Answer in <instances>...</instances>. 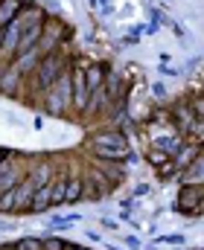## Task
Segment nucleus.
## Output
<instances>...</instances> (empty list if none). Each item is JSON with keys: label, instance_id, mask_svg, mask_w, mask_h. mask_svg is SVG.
Returning <instances> with one entry per match:
<instances>
[{"label": "nucleus", "instance_id": "obj_1", "mask_svg": "<svg viewBox=\"0 0 204 250\" xmlns=\"http://www.w3.org/2000/svg\"><path fill=\"white\" fill-rule=\"evenodd\" d=\"M91 151L96 154V160H117V163H126V166H135L137 154L129 148V140L123 131L111 128V131H96L91 140Z\"/></svg>", "mask_w": 204, "mask_h": 250}, {"label": "nucleus", "instance_id": "obj_2", "mask_svg": "<svg viewBox=\"0 0 204 250\" xmlns=\"http://www.w3.org/2000/svg\"><path fill=\"white\" fill-rule=\"evenodd\" d=\"M73 56H68L65 50H56V53H47V56H41V64H38V70L32 73V82L38 84V93H47L50 87H53V82L62 76V70L70 64Z\"/></svg>", "mask_w": 204, "mask_h": 250}, {"label": "nucleus", "instance_id": "obj_3", "mask_svg": "<svg viewBox=\"0 0 204 250\" xmlns=\"http://www.w3.org/2000/svg\"><path fill=\"white\" fill-rule=\"evenodd\" d=\"M65 38H70L68 23H65L59 15H47V18H44V26H41L38 53H41V56H47V53H56V50H62Z\"/></svg>", "mask_w": 204, "mask_h": 250}, {"label": "nucleus", "instance_id": "obj_4", "mask_svg": "<svg viewBox=\"0 0 204 250\" xmlns=\"http://www.w3.org/2000/svg\"><path fill=\"white\" fill-rule=\"evenodd\" d=\"M204 201V187L202 184H184L178 189V198H175V212H184V215H193L196 207Z\"/></svg>", "mask_w": 204, "mask_h": 250}, {"label": "nucleus", "instance_id": "obj_5", "mask_svg": "<svg viewBox=\"0 0 204 250\" xmlns=\"http://www.w3.org/2000/svg\"><path fill=\"white\" fill-rule=\"evenodd\" d=\"M117 184H108V178L99 172V169H93L88 178H85V198L82 201H102L105 195H111Z\"/></svg>", "mask_w": 204, "mask_h": 250}, {"label": "nucleus", "instance_id": "obj_6", "mask_svg": "<svg viewBox=\"0 0 204 250\" xmlns=\"http://www.w3.org/2000/svg\"><path fill=\"white\" fill-rule=\"evenodd\" d=\"M21 82H23V76L18 73L15 62L0 64V93H3V96H15L18 87H21Z\"/></svg>", "mask_w": 204, "mask_h": 250}, {"label": "nucleus", "instance_id": "obj_7", "mask_svg": "<svg viewBox=\"0 0 204 250\" xmlns=\"http://www.w3.org/2000/svg\"><path fill=\"white\" fill-rule=\"evenodd\" d=\"M35 189H38V187H35V181H32L29 175H26L18 187L12 189V204H15V212H21V209H26V207H29V201H32Z\"/></svg>", "mask_w": 204, "mask_h": 250}, {"label": "nucleus", "instance_id": "obj_8", "mask_svg": "<svg viewBox=\"0 0 204 250\" xmlns=\"http://www.w3.org/2000/svg\"><path fill=\"white\" fill-rule=\"evenodd\" d=\"M50 207H53V181L35 189V195H32V201H29L26 212H35V215H38V212H47Z\"/></svg>", "mask_w": 204, "mask_h": 250}, {"label": "nucleus", "instance_id": "obj_9", "mask_svg": "<svg viewBox=\"0 0 204 250\" xmlns=\"http://www.w3.org/2000/svg\"><path fill=\"white\" fill-rule=\"evenodd\" d=\"M38 64H41V53H38V47L35 50H26V53H21V56H15V67H18V73L26 79V76H32L35 70H38Z\"/></svg>", "mask_w": 204, "mask_h": 250}, {"label": "nucleus", "instance_id": "obj_10", "mask_svg": "<svg viewBox=\"0 0 204 250\" xmlns=\"http://www.w3.org/2000/svg\"><path fill=\"white\" fill-rule=\"evenodd\" d=\"M105 73H108V64L88 62V67H85V82H88V87H91V90H99V87L105 84Z\"/></svg>", "mask_w": 204, "mask_h": 250}, {"label": "nucleus", "instance_id": "obj_11", "mask_svg": "<svg viewBox=\"0 0 204 250\" xmlns=\"http://www.w3.org/2000/svg\"><path fill=\"white\" fill-rule=\"evenodd\" d=\"M193 120H196V114L190 111L187 99H184V102H178V105L172 108V123H175V128H178V134H181V137L187 134V128L193 125Z\"/></svg>", "mask_w": 204, "mask_h": 250}, {"label": "nucleus", "instance_id": "obj_12", "mask_svg": "<svg viewBox=\"0 0 204 250\" xmlns=\"http://www.w3.org/2000/svg\"><path fill=\"white\" fill-rule=\"evenodd\" d=\"M199 154H202V148H199L196 143H184V146H181V151L172 157V163H175V169H178V172H184V169L199 157Z\"/></svg>", "mask_w": 204, "mask_h": 250}, {"label": "nucleus", "instance_id": "obj_13", "mask_svg": "<svg viewBox=\"0 0 204 250\" xmlns=\"http://www.w3.org/2000/svg\"><path fill=\"white\" fill-rule=\"evenodd\" d=\"M96 169L111 181V184H120L126 178V163H117V160H96Z\"/></svg>", "mask_w": 204, "mask_h": 250}, {"label": "nucleus", "instance_id": "obj_14", "mask_svg": "<svg viewBox=\"0 0 204 250\" xmlns=\"http://www.w3.org/2000/svg\"><path fill=\"white\" fill-rule=\"evenodd\" d=\"M82 198H85V178L70 175L65 184V204H79Z\"/></svg>", "mask_w": 204, "mask_h": 250}, {"label": "nucleus", "instance_id": "obj_15", "mask_svg": "<svg viewBox=\"0 0 204 250\" xmlns=\"http://www.w3.org/2000/svg\"><path fill=\"white\" fill-rule=\"evenodd\" d=\"M184 143H187V140H184L181 134H172V137H158L152 148H160L163 154H169V157H175V154L181 151V146H184Z\"/></svg>", "mask_w": 204, "mask_h": 250}, {"label": "nucleus", "instance_id": "obj_16", "mask_svg": "<svg viewBox=\"0 0 204 250\" xmlns=\"http://www.w3.org/2000/svg\"><path fill=\"white\" fill-rule=\"evenodd\" d=\"M181 175H184V184H202L204 181V154H199Z\"/></svg>", "mask_w": 204, "mask_h": 250}, {"label": "nucleus", "instance_id": "obj_17", "mask_svg": "<svg viewBox=\"0 0 204 250\" xmlns=\"http://www.w3.org/2000/svg\"><path fill=\"white\" fill-rule=\"evenodd\" d=\"M23 0H0V29L9 26L15 18H18V9H21Z\"/></svg>", "mask_w": 204, "mask_h": 250}, {"label": "nucleus", "instance_id": "obj_18", "mask_svg": "<svg viewBox=\"0 0 204 250\" xmlns=\"http://www.w3.org/2000/svg\"><path fill=\"white\" fill-rule=\"evenodd\" d=\"M65 184H68V175L53 178V207H65Z\"/></svg>", "mask_w": 204, "mask_h": 250}, {"label": "nucleus", "instance_id": "obj_19", "mask_svg": "<svg viewBox=\"0 0 204 250\" xmlns=\"http://www.w3.org/2000/svg\"><path fill=\"white\" fill-rule=\"evenodd\" d=\"M79 221H82V215H79V212H70V215H59V218H53L50 227H53V230H68L70 224H79Z\"/></svg>", "mask_w": 204, "mask_h": 250}, {"label": "nucleus", "instance_id": "obj_20", "mask_svg": "<svg viewBox=\"0 0 204 250\" xmlns=\"http://www.w3.org/2000/svg\"><path fill=\"white\" fill-rule=\"evenodd\" d=\"M29 178L35 181V187H44V184H50V181H53V169H50L47 163H41V166H38Z\"/></svg>", "mask_w": 204, "mask_h": 250}, {"label": "nucleus", "instance_id": "obj_21", "mask_svg": "<svg viewBox=\"0 0 204 250\" xmlns=\"http://www.w3.org/2000/svg\"><path fill=\"white\" fill-rule=\"evenodd\" d=\"M15 250H44V239H35V236H23L15 242Z\"/></svg>", "mask_w": 204, "mask_h": 250}, {"label": "nucleus", "instance_id": "obj_22", "mask_svg": "<svg viewBox=\"0 0 204 250\" xmlns=\"http://www.w3.org/2000/svg\"><path fill=\"white\" fill-rule=\"evenodd\" d=\"M187 105H190V111H193L199 120L204 117V93H193V96L187 99Z\"/></svg>", "mask_w": 204, "mask_h": 250}, {"label": "nucleus", "instance_id": "obj_23", "mask_svg": "<svg viewBox=\"0 0 204 250\" xmlns=\"http://www.w3.org/2000/svg\"><path fill=\"white\" fill-rule=\"evenodd\" d=\"M155 172H158V178H172L178 169H175V163L172 160H166V163H160V166H155Z\"/></svg>", "mask_w": 204, "mask_h": 250}, {"label": "nucleus", "instance_id": "obj_24", "mask_svg": "<svg viewBox=\"0 0 204 250\" xmlns=\"http://www.w3.org/2000/svg\"><path fill=\"white\" fill-rule=\"evenodd\" d=\"M70 245L68 242H62L59 236H50V239H44V250H68Z\"/></svg>", "mask_w": 204, "mask_h": 250}, {"label": "nucleus", "instance_id": "obj_25", "mask_svg": "<svg viewBox=\"0 0 204 250\" xmlns=\"http://www.w3.org/2000/svg\"><path fill=\"white\" fill-rule=\"evenodd\" d=\"M166 160H172V157L163 154L160 148H152V151H149V163H152V166H160V163H166Z\"/></svg>", "mask_w": 204, "mask_h": 250}, {"label": "nucleus", "instance_id": "obj_26", "mask_svg": "<svg viewBox=\"0 0 204 250\" xmlns=\"http://www.w3.org/2000/svg\"><path fill=\"white\" fill-rule=\"evenodd\" d=\"M158 245H184V236L181 233H169V236H160Z\"/></svg>", "mask_w": 204, "mask_h": 250}, {"label": "nucleus", "instance_id": "obj_27", "mask_svg": "<svg viewBox=\"0 0 204 250\" xmlns=\"http://www.w3.org/2000/svg\"><path fill=\"white\" fill-rule=\"evenodd\" d=\"M152 96H155V99H163V96H166V84H163V82H155V84H152Z\"/></svg>", "mask_w": 204, "mask_h": 250}, {"label": "nucleus", "instance_id": "obj_28", "mask_svg": "<svg viewBox=\"0 0 204 250\" xmlns=\"http://www.w3.org/2000/svg\"><path fill=\"white\" fill-rule=\"evenodd\" d=\"M158 67H160V73H163V76H178V73H181L178 67H169V64H158Z\"/></svg>", "mask_w": 204, "mask_h": 250}, {"label": "nucleus", "instance_id": "obj_29", "mask_svg": "<svg viewBox=\"0 0 204 250\" xmlns=\"http://www.w3.org/2000/svg\"><path fill=\"white\" fill-rule=\"evenodd\" d=\"M126 245H129L132 250H140V248H143V242H140L137 236H126Z\"/></svg>", "mask_w": 204, "mask_h": 250}, {"label": "nucleus", "instance_id": "obj_30", "mask_svg": "<svg viewBox=\"0 0 204 250\" xmlns=\"http://www.w3.org/2000/svg\"><path fill=\"white\" fill-rule=\"evenodd\" d=\"M99 224H102V227H108V230H120V224H117L114 218H102Z\"/></svg>", "mask_w": 204, "mask_h": 250}, {"label": "nucleus", "instance_id": "obj_31", "mask_svg": "<svg viewBox=\"0 0 204 250\" xmlns=\"http://www.w3.org/2000/svg\"><path fill=\"white\" fill-rule=\"evenodd\" d=\"M44 3H47V6H50L53 12H59V3H56V0H44Z\"/></svg>", "mask_w": 204, "mask_h": 250}, {"label": "nucleus", "instance_id": "obj_32", "mask_svg": "<svg viewBox=\"0 0 204 250\" xmlns=\"http://www.w3.org/2000/svg\"><path fill=\"white\" fill-rule=\"evenodd\" d=\"M68 250H91V248H79V245H70Z\"/></svg>", "mask_w": 204, "mask_h": 250}, {"label": "nucleus", "instance_id": "obj_33", "mask_svg": "<svg viewBox=\"0 0 204 250\" xmlns=\"http://www.w3.org/2000/svg\"><path fill=\"white\" fill-rule=\"evenodd\" d=\"M199 148H202V154H204V143H202V146H199Z\"/></svg>", "mask_w": 204, "mask_h": 250}, {"label": "nucleus", "instance_id": "obj_34", "mask_svg": "<svg viewBox=\"0 0 204 250\" xmlns=\"http://www.w3.org/2000/svg\"><path fill=\"white\" fill-rule=\"evenodd\" d=\"M160 3H169V0H160Z\"/></svg>", "mask_w": 204, "mask_h": 250}, {"label": "nucleus", "instance_id": "obj_35", "mask_svg": "<svg viewBox=\"0 0 204 250\" xmlns=\"http://www.w3.org/2000/svg\"><path fill=\"white\" fill-rule=\"evenodd\" d=\"M196 250H204V248H196Z\"/></svg>", "mask_w": 204, "mask_h": 250}, {"label": "nucleus", "instance_id": "obj_36", "mask_svg": "<svg viewBox=\"0 0 204 250\" xmlns=\"http://www.w3.org/2000/svg\"><path fill=\"white\" fill-rule=\"evenodd\" d=\"M0 64H3V59H0Z\"/></svg>", "mask_w": 204, "mask_h": 250}]
</instances>
